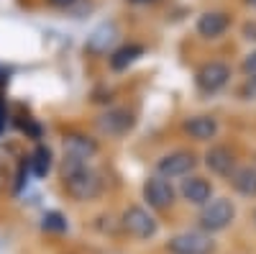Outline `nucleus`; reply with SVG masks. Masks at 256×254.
<instances>
[{"label": "nucleus", "instance_id": "aec40b11", "mask_svg": "<svg viewBox=\"0 0 256 254\" xmlns=\"http://www.w3.org/2000/svg\"><path fill=\"white\" fill-rule=\"evenodd\" d=\"M238 72H241V77H256V47L248 49V52L241 57Z\"/></svg>", "mask_w": 256, "mask_h": 254}, {"label": "nucleus", "instance_id": "dca6fc26", "mask_svg": "<svg viewBox=\"0 0 256 254\" xmlns=\"http://www.w3.org/2000/svg\"><path fill=\"white\" fill-rule=\"evenodd\" d=\"M228 185L233 187V193L246 198V200H254L256 198V167L254 164H238L236 172L228 177Z\"/></svg>", "mask_w": 256, "mask_h": 254}, {"label": "nucleus", "instance_id": "6ab92c4d", "mask_svg": "<svg viewBox=\"0 0 256 254\" xmlns=\"http://www.w3.org/2000/svg\"><path fill=\"white\" fill-rule=\"evenodd\" d=\"M44 228L46 231H67L70 228V223H67V218H64L59 210H49V213H44Z\"/></svg>", "mask_w": 256, "mask_h": 254}, {"label": "nucleus", "instance_id": "9b49d317", "mask_svg": "<svg viewBox=\"0 0 256 254\" xmlns=\"http://www.w3.org/2000/svg\"><path fill=\"white\" fill-rule=\"evenodd\" d=\"M177 193H180V198H182L187 205H192V208L200 210V208H205L212 198H216V185H212V180H210L208 175L192 172V175H187L184 180H180Z\"/></svg>", "mask_w": 256, "mask_h": 254}, {"label": "nucleus", "instance_id": "f3484780", "mask_svg": "<svg viewBox=\"0 0 256 254\" xmlns=\"http://www.w3.org/2000/svg\"><path fill=\"white\" fill-rule=\"evenodd\" d=\"M31 167H34V175L36 177H46L52 169H54V152L49 149L46 144H38L34 154H31Z\"/></svg>", "mask_w": 256, "mask_h": 254}, {"label": "nucleus", "instance_id": "5701e85b", "mask_svg": "<svg viewBox=\"0 0 256 254\" xmlns=\"http://www.w3.org/2000/svg\"><path fill=\"white\" fill-rule=\"evenodd\" d=\"M128 6H138V8H146V6H156L159 0H126Z\"/></svg>", "mask_w": 256, "mask_h": 254}, {"label": "nucleus", "instance_id": "f03ea898", "mask_svg": "<svg viewBox=\"0 0 256 254\" xmlns=\"http://www.w3.org/2000/svg\"><path fill=\"white\" fill-rule=\"evenodd\" d=\"M233 82V67L226 59H205L195 67L192 85L200 98H216Z\"/></svg>", "mask_w": 256, "mask_h": 254}, {"label": "nucleus", "instance_id": "2eb2a0df", "mask_svg": "<svg viewBox=\"0 0 256 254\" xmlns=\"http://www.w3.org/2000/svg\"><path fill=\"white\" fill-rule=\"evenodd\" d=\"M144 54H146V47L144 44H138V41H126V44H118L108 54V67L113 72H126L131 65H136Z\"/></svg>", "mask_w": 256, "mask_h": 254}, {"label": "nucleus", "instance_id": "412c9836", "mask_svg": "<svg viewBox=\"0 0 256 254\" xmlns=\"http://www.w3.org/2000/svg\"><path fill=\"white\" fill-rule=\"evenodd\" d=\"M238 36L241 41H246V44H251V49L256 47V18H246L241 29H238Z\"/></svg>", "mask_w": 256, "mask_h": 254}, {"label": "nucleus", "instance_id": "7ed1b4c3", "mask_svg": "<svg viewBox=\"0 0 256 254\" xmlns=\"http://www.w3.org/2000/svg\"><path fill=\"white\" fill-rule=\"evenodd\" d=\"M138 123V116L131 105H108V108H102L98 116H95V129L102 139H126L136 129Z\"/></svg>", "mask_w": 256, "mask_h": 254}, {"label": "nucleus", "instance_id": "a211bd4d", "mask_svg": "<svg viewBox=\"0 0 256 254\" xmlns=\"http://www.w3.org/2000/svg\"><path fill=\"white\" fill-rule=\"evenodd\" d=\"M236 98L241 103H256V77H241L236 85Z\"/></svg>", "mask_w": 256, "mask_h": 254}, {"label": "nucleus", "instance_id": "b1692460", "mask_svg": "<svg viewBox=\"0 0 256 254\" xmlns=\"http://www.w3.org/2000/svg\"><path fill=\"white\" fill-rule=\"evenodd\" d=\"M241 3H244L248 11H254V13H256V0H241Z\"/></svg>", "mask_w": 256, "mask_h": 254}, {"label": "nucleus", "instance_id": "ddd939ff", "mask_svg": "<svg viewBox=\"0 0 256 254\" xmlns=\"http://www.w3.org/2000/svg\"><path fill=\"white\" fill-rule=\"evenodd\" d=\"M218 241L210 234H202V231H182V234L169 236L166 241V251L169 254H216Z\"/></svg>", "mask_w": 256, "mask_h": 254}, {"label": "nucleus", "instance_id": "1a4fd4ad", "mask_svg": "<svg viewBox=\"0 0 256 254\" xmlns=\"http://www.w3.org/2000/svg\"><path fill=\"white\" fill-rule=\"evenodd\" d=\"M100 139L95 134H88V131H67L62 136V157L64 159H77V162H90L100 154Z\"/></svg>", "mask_w": 256, "mask_h": 254}, {"label": "nucleus", "instance_id": "0eeeda50", "mask_svg": "<svg viewBox=\"0 0 256 254\" xmlns=\"http://www.w3.org/2000/svg\"><path fill=\"white\" fill-rule=\"evenodd\" d=\"M120 226L131 239L136 241H148L159 234V221L154 218V213L144 205H128L120 216Z\"/></svg>", "mask_w": 256, "mask_h": 254}, {"label": "nucleus", "instance_id": "4468645a", "mask_svg": "<svg viewBox=\"0 0 256 254\" xmlns=\"http://www.w3.org/2000/svg\"><path fill=\"white\" fill-rule=\"evenodd\" d=\"M118 39H120V29L116 21H102L90 31L88 41H84V52L95 57H105L118 47Z\"/></svg>", "mask_w": 256, "mask_h": 254}, {"label": "nucleus", "instance_id": "20e7f679", "mask_svg": "<svg viewBox=\"0 0 256 254\" xmlns=\"http://www.w3.org/2000/svg\"><path fill=\"white\" fill-rule=\"evenodd\" d=\"M238 216V208L228 195H216L205 208L198 210V231L216 236L220 231L230 228Z\"/></svg>", "mask_w": 256, "mask_h": 254}, {"label": "nucleus", "instance_id": "39448f33", "mask_svg": "<svg viewBox=\"0 0 256 254\" xmlns=\"http://www.w3.org/2000/svg\"><path fill=\"white\" fill-rule=\"evenodd\" d=\"M198 164H200V157L192 149L180 146V149H169L154 159V175L174 182V180H184L187 175L198 172Z\"/></svg>", "mask_w": 256, "mask_h": 254}, {"label": "nucleus", "instance_id": "9d476101", "mask_svg": "<svg viewBox=\"0 0 256 254\" xmlns=\"http://www.w3.org/2000/svg\"><path fill=\"white\" fill-rule=\"evenodd\" d=\"M182 134L195 144H212L220 136V118L216 113H190L180 123Z\"/></svg>", "mask_w": 256, "mask_h": 254}, {"label": "nucleus", "instance_id": "f8f14e48", "mask_svg": "<svg viewBox=\"0 0 256 254\" xmlns=\"http://www.w3.org/2000/svg\"><path fill=\"white\" fill-rule=\"evenodd\" d=\"M230 29H233V13L230 11H223V8L202 11L195 18V34L202 41H220Z\"/></svg>", "mask_w": 256, "mask_h": 254}, {"label": "nucleus", "instance_id": "bb28decb", "mask_svg": "<svg viewBox=\"0 0 256 254\" xmlns=\"http://www.w3.org/2000/svg\"><path fill=\"white\" fill-rule=\"evenodd\" d=\"M251 164H254V167H256V154H254V162H251Z\"/></svg>", "mask_w": 256, "mask_h": 254}, {"label": "nucleus", "instance_id": "a878e982", "mask_svg": "<svg viewBox=\"0 0 256 254\" xmlns=\"http://www.w3.org/2000/svg\"><path fill=\"white\" fill-rule=\"evenodd\" d=\"M3 123H6V121H3V118H0V129H3Z\"/></svg>", "mask_w": 256, "mask_h": 254}, {"label": "nucleus", "instance_id": "393cba45", "mask_svg": "<svg viewBox=\"0 0 256 254\" xmlns=\"http://www.w3.org/2000/svg\"><path fill=\"white\" fill-rule=\"evenodd\" d=\"M251 223L256 226V208H254V213H251Z\"/></svg>", "mask_w": 256, "mask_h": 254}, {"label": "nucleus", "instance_id": "6e6552de", "mask_svg": "<svg viewBox=\"0 0 256 254\" xmlns=\"http://www.w3.org/2000/svg\"><path fill=\"white\" fill-rule=\"evenodd\" d=\"M141 198L148 205V210H172L180 193H177V185L172 180H164V177L152 172L141 185Z\"/></svg>", "mask_w": 256, "mask_h": 254}, {"label": "nucleus", "instance_id": "f257e3e1", "mask_svg": "<svg viewBox=\"0 0 256 254\" xmlns=\"http://www.w3.org/2000/svg\"><path fill=\"white\" fill-rule=\"evenodd\" d=\"M59 182L64 195L72 198L74 203H90L102 195L105 182L102 175L90 162H77V159H59Z\"/></svg>", "mask_w": 256, "mask_h": 254}, {"label": "nucleus", "instance_id": "4be33fe9", "mask_svg": "<svg viewBox=\"0 0 256 254\" xmlns=\"http://www.w3.org/2000/svg\"><path fill=\"white\" fill-rule=\"evenodd\" d=\"M46 3V8H52V11H62V13H70L80 0H44Z\"/></svg>", "mask_w": 256, "mask_h": 254}, {"label": "nucleus", "instance_id": "423d86ee", "mask_svg": "<svg viewBox=\"0 0 256 254\" xmlns=\"http://www.w3.org/2000/svg\"><path fill=\"white\" fill-rule=\"evenodd\" d=\"M200 162L205 164V169H208L212 177H220V180H228L233 172H236V167L241 164L236 146L226 144V141H212V144H208V149L202 152Z\"/></svg>", "mask_w": 256, "mask_h": 254}]
</instances>
